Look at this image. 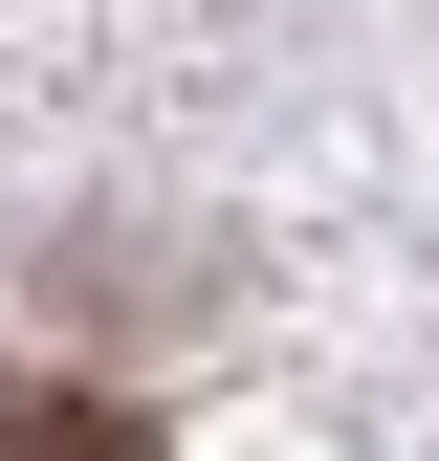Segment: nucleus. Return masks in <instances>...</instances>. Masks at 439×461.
Masks as SVG:
<instances>
[{"mask_svg":"<svg viewBox=\"0 0 439 461\" xmlns=\"http://www.w3.org/2000/svg\"><path fill=\"white\" fill-rule=\"evenodd\" d=\"M0 461H176V439H154L132 395H88V374H22V352H0Z\"/></svg>","mask_w":439,"mask_h":461,"instance_id":"obj_1","label":"nucleus"}]
</instances>
